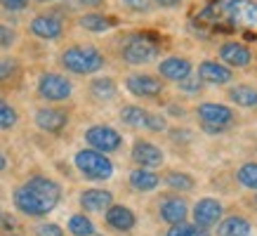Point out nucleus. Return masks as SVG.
<instances>
[{"label":"nucleus","instance_id":"1","mask_svg":"<svg viewBox=\"0 0 257 236\" xmlns=\"http://www.w3.org/2000/svg\"><path fill=\"white\" fill-rule=\"evenodd\" d=\"M12 201L17 210L24 212L26 217H45L62 201V187L52 177L33 175L31 180H26L22 187L15 189Z\"/></svg>","mask_w":257,"mask_h":236},{"label":"nucleus","instance_id":"2","mask_svg":"<svg viewBox=\"0 0 257 236\" xmlns=\"http://www.w3.org/2000/svg\"><path fill=\"white\" fill-rule=\"evenodd\" d=\"M198 17L208 22L226 19L229 24H238V26H255L257 3L255 0H212Z\"/></svg>","mask_w":257,"mask_h":236},{"label":"nucleus","instance_id":"3","mask_svg":"<svg viewBox=\"0 0 257 236\" xmlns=\"http://www.w3.org/2000/svg\"><path fill=\"white\" fill-rule=\"evenodd\" d=\"M59 64H62V69H66L69 73L92 76V73L104 69L106 59H104V55L92 45H71L59 55Z\"/></svg>","mask_w":257,"mask_h":236},{"label":"nucleus","instance_id":"4","mask_svg":"<svg viewBox=\"0 0 257 236\" xmlns=\"http://www.w3.org/2000/svg\"><path fill=\"white\" fill-rule=\"evenodd\" d=\"M73 163L78 168V173L87 180H94V182H104V180H111L113 177V161H111L106 154H101L97 149H80L76 151L73 156Z\"/></svg>","mask_w":257,"mask_h":236},{"label":"nucleus","instance_id":"5","mask_svg":"<svg viewBox=\"0 0 257 236\" xmlns=\"http://www.w3.org/2000/svg\"><path fill=\"white\" fill-rule=\"evenodd\" d=\"M196 116L201 121V126L205 133L217 135L224 133L226 128H231L236 123V111L226 104L219 102H203L196 106Z\"/></svg>","mask_w":257,"mask_h":236},{"label":"nucleus","instance_id":"6","mask_svg":"<svg viewBox=\"0 0 257 236\" xmlns=\"http://www.w3.org/2000/svg\"><path fill=\"white\" fill-rule=\"evenodd\" d=\"M38 97L45 99L50 104H62L66 99H71L73 94V83H71L64 73H55V71H45L38 76Z\"/></svg>","mask_w":257,"mask_h":236},{"label":"nucleus","instance_id":"7","mask_svg":"<svg viewBox=\"0 0 257 236\" xmlns=\"http://www.w3.org/2000/svg\"><path fill=\"white\" fill-rule=\"evenodd\" d=\"M125 64H133V66H144V64L154 62L158 57V45H154L149 38L144 36H133L120 50Z\"/></svg>","mask_w":257,"mask_h":236},{"label":"nucleus","instance_id":"8","mask_svg":"<svg viewBox=\"0 0 257 236\" xmlns=\"http://www.w3.org/2000/svg\"><path fill=\"white\" fill-rule=\"evenodd\" d=\"M85 142L90 149H97L101 154H113L123 147V135L111 126H92L85 130Z\"/></svg>","mask_w":257,"mask_h":236},{"label":"nucleus","instance_id":"9","mask_svg":"<svg viewBox=\"0 0 257 236\" xmlns=\"http://www.w3.org/2000/svg\"><path fill=\"white\" fill-rule=\"evenodd\" d=\"M125 87L140 99H154L163 94L165 83L161 80V76H154V73H133L125 78Z\"/></svg>","mask_w":257,"mask_h":236},{"label":"nucleus","instance_id":"10","mask_svg":"<svg viewBox=\"0 0 257 236\" xmlns=\"http://www.w3.org/2000/svg\"><path fill=\"white\" fill-rule=\"evenodd\" d=\"M196 73H198V80L205 85H229L234 80V69H229L217 59H203Z\"/></svg>","mask_w":257,"mask_h":236},{"label":"nucleus","instance_id":"11","mask_svg":"<svg viewBox=\"0 0 257 236\" xmlns=\"http://www.w3.org/2000/svg\"><path fill=\"white\" fill-rule=\"evenodd\" d=\"M33 121H36V126H38L43 133L59 135L64 128L69 126V111L57 109V106H40V109L33 113Z\"/></svg>","mask_w":257,"mask_h":236},{"label":"nucleus","instance_id":"12","mask_svg":"<svg viewBox=\"0 0 257 236\" xmlns=\"http://www.w3.org/2000/svg\"><path fill=\"white\" fill-rule=\"evenodd\" d=\"M191 73H194V64L189 62L187 57L172 55V57H165V59L158 62V76L163 80L182 83V80H187Z\"/></svg>","mask_w":257,"mask_h":236},{"label":"nucleus","instance_id":"13","mask_svg":"<svg viewBox=\"0 0 257 236\" xmlns=\"http://www.w3.org/2000/svg\"><path fill=\"white\" fill-rule=\"evenodd\" d=\"M219 62L226 64L229 69H245L252 64V50L243 43L236 40H226L219 47Z\"/></svg>","mask_w":257,"mask_h":236},{"label":"nucleus","instance_id":"14","mask_svg":"<svg viewBox=\"0 0 257 236\" xmlns=\"http://www.w3.org/2000/svg\"><path fill=\"white\" fill-rule=\"evenodd\" d=\"M29 31L40 40H59L64 36V24L55 15H36L29 22Z\"/></svg>","mask_w":257,"mask_h":236},{"label":"nucleus","instance_id":"15","mask_svg":"<svg viewBox=\"0 0 257 236\" xmlns=\"http://www.w3.org/2000/svg\"><path fill=\"white\" fill-rule=\"evenodd\" d=\"M133 161L137 163V168H149V170H154L158 165H163L165 156H163V149L156 147L154 142L137 140L133 144Z\"/></svg>","mask_w":257,"mask_h":236},{"label":"nucleus","instance_id":"16","mask_svg":"<svg viewBox=\"0 0 257 236\" xmlns=\"http://www.w3.org/2000/svg\"><path fill=\"white\" fill-rule=\"evenodd\" d=\"M222 212H224V208H222L217 198H201V201H196L191 215H194V224H198L203 229H210L222 220Z\"/></svg>","mask_w":257,"mask_h":236},{"label":"nucleus","instance_id":"17","mask_svg":"<svg viewBox=\"0 0 257 236\" xmlns=\"http://www.w3.org/2000/svg\"><path fill=\"white\" fill-rule=\"evenodd\" d=\"M158 215H161V220L168 222V224H179V222L187 220L189 215V205L184 198L179 196H168L161 201V205H158Z\"/></svg>","mask_w":257,"mask_h":236},{"label":"nucleus","instance_id":"18","mask_svg":"<svg viewBox=\"0 0 257 236\" xmlns=\"http://www.w3.org/2000/svg\"><path fill=\"white\" fill-rule=\"evenodd\" d=\"M104 217H106V224L111 229H116V231H133L135 224H137V217L127 205H109Z\"/></svg>","mask_w":257,"mask_h":236},{"label":"nucleus","instance_id":"19","mask_svg":"<svg viewBox=\"0 0 257 236\" xmlns=\"http://www.w3.org/2000/svg\"><path fill=\"white\" fill-rule=\"evenodd\" d=\"M109 205H113V194L106 189H85L80 194V208L85 212H106Z\"/></svg>","mask_w":257,"mask_h":236},{"label":"nucleus","instance_id":"20","mask_svg":"<svg viewBox=\"0 0 257 236\" xmlns=\"http://www.w3.org/2000/svg\"><path fill=\"white\" fill-rule=\"evenodd\" d=\"M127 180H130V187L142 191V194L154 191V189H158V184H161V177H158L154 170H149V168H135Z\"/></svg>","mask_w":257,"mask_h":236},{"label":"nucleus","instance_id":"21","mask_svg":"<svg viewBox=\"0 0 257 236\" xmlns=\"http://www.w3.org/2000/svg\"><path fill=\"white\" fill-rule=\"evenodd\" d=\"M78 26L90 33H104L116 26V19L106 15H99V12H87V15L78 17Z\"/></svg>","mask_w":257,"mask_h":236},{"label":"nucleus","instance_id":"22","mask_svg":"<svg viewBox=\"0 0 257 236\" xmlns=\"http://www.w3.org/2000/svg\"><path fill=\"white\" fill-rule=\"evenodd\" d=\"M250 231H252L250 222L241 215H231L217 224V236H250Z\"/></svg>","mask_w":257,"mask_h":236},{"label":"nucleus","instance_id":"23","mask_svg":"<svg viewBox=\"0 0 257 236\" xmlns=\"http://www.w3.org/2000/svg\"><path fill=\"white\" fill-rule=\"evenodd\" d=\"M147 116L149 111L137 106V104H127V106L120 109V121L127 128H133V130H144L147 128Z\"/></svg>","mask_w":257,"mask_h":236},{"label":"nucleus","instance_id":"24","mask_svg":"<svg viewBox=\"0 0 257 236\" xmlns=\"http://www.w3.org/2000/svg\"><path fill=\"white\" fill-rule=\"evenodd\" d=\"M90 94H92L94 99H99V102H111L113 97L118 94V85L113 78H94L90 83Z\"/></svg>","mask_w":257,"mask_h":236},{"label":"nucleus","instance_id":"25","mask_svg":"<svg viewBox=\"0 0 257 236\" xmlns=\"http://www.w3.org/2000/svg\"><path fill=\"white\" fill-rule=\"evenodd\" d=\"M229 99L243 109H257V90L250 85H236L229 90Z\"/></svg>","mask_w":257,"mask_h":236},{"label":"nucleus","instance_id":"26","mask_svg":"<svg viewBox=\"0 0 257 236\" xmlns=\"http://www.w3.org/2000/svg\"><path fill=\"white\" fill-rule=\"evenodd\" d=\"M69 231L73 236H94V224L87 215L76 212V215L69 217Z\"/></svg>","mask_w":257,"mask_h":236},{"label":"nucleus","instance_id":"27","mask_svg":"<svg viewBox=\"0 0 257 236\" xmlns=\"http://www.w3.org/2000/svg\"><path fill=\"white\" fill-rule=\"evenodd\" d=\"M165 184H168L172 191H179V194H182V191H191V189L196 187V182L191 175L177 173V170H172V173L165 175Z\"/></svg>","mask_w":257,"mask_h":236},{"label":"nucleus","instance_id":"28","mask_svg":"<svg viewBox=\"0 0 257 236\" xmlns=\"http://www.w3.org/2000/svg\"><path fill=\"white\" fill-rule=\"evenodd\" d=\"M236 180L241 182L245 189L250 191H257V163L250 161V163H243L238 170H236Z\"/></svg>","mask_w":257,"mask_h":236},{"label":"nucleus","instance_id":"29","mask_svg":"<svg viewBox=\"0 0 257 236\" xmlns=\"http://www.w3.org/2000/svg\"><path fill=\"white\" fill-rule=\"evenodd\" d=\"M19 123V113L8 99H3L0 97V133H5V130H12V128Z\"/></svg>","mask_w":257,"mask_h":236},{"label":"nucleus","instance_id":"30","mask_svg":"<svg viewBox=\"0 0 257 236\" xmlns=\"http://www.w3.org/2000/svg\"><path fill=\"white\" fill-rule=\"evenodd\" d=\"M165 236H210L203 227L198 224H187V222H179V224H172L168 229V234Z\"/></svg>","mask_w":257,"mask_h":236},{"label":"nucleus","instance_id":"31","mask_svg":"<svg viewBox=\"0 0 257 236\" xmlns=\"http://www.w3.org/2000/svg\"><path fill=\"white\" fill-rule=\"evenodd\" d=\"M17 73H19V62H17V59H12V57L0 59V83L15 78Z\"/></svg>","mask_w":257,"mask_h":236},{"label":"nucleus","instance_id":"32","mask_svg":"<svg viewBox=\"0 0 257 236\" xmlns=\"http://www.w3.org/2000/svg\"><path fill=\"white\" fill-rule=\"evenodd\" d=\"M144 130H149V133H165V130H168V121H165L161 113H151V111H149L147 128H144Z\"/></svg>","mask_w":257,"mask_h":236},{"label":"nucleus","instance_id":"33","mask_svg":"<svg viewBox=\"0 0 257 236\" xmlns=\"http://www.w3.org/2000/svg\"><path fill=\"white\" fill-rule=\"evenodd\" d=\"M33 231H36V236H64V229L59 224H55V222H43Z\"/></svg>","mask_w":257,"mask_h":236},{"label":"nucleus","instance_id":"34","mask_svg":"<svg viewBox=\"0 0 257 236\" xmlns=\"http://www.w3.org/2000/svg\"><path fill=\"white\" fill-rule=\"evenodd\" d=\"M15 43H17V31L10 29V26H5V24H0V47L8 50V47H12Z\"/></svg>","mask_w":257,"mask_h":236},{"label":"nucleus","instance_id":"35","mask_svg":"<svg viewBox=\"0 0 257 236\" xmlns=\"http://www.w3.org/2000/svg\"><path fill=\"white\" fill-rule=\"evenodd\" d=\"M120 3H123L130 12H140V15H144V12H149V10L154 8L151 0H120Z\"/></svg>","mask_w":257,"mask_h":236},{"label":"nucleus","instance_id":"36","mask_svg":"<svg viewBox=\"0 0 257 236\" xmlns=\"http://www.w3.org/2000/svg\"><path fill=\"white\" fill-rule=\"evenodd\" d=\"M0 8L8 12H22L29 8V0H0Z\"/></svg>","mask_w":257,"mask_h":236},{"label":"nucleus","instance_id":"37","mask_svg":"<svg viewBox=\"0 0 257 236\" xmlns=\"http://www.w3.org/2000/svg\"><path fill=\"white\" fill-rule=\"evenodd\" d=\"M15 227H17L15 217H12L10 212L0 210V229H3V231H10V229H15Z\"/></svg>","mask_w":257,"mask_h":236},{"label":"nucleus","instance_id":"38","mask_svg":"<svg viewBox=\"0 0 257 236\" xmlns=\"http://www.w3.org/2000/svg\"><path fill=\"white\" fill-rule=\"evenodd\" d=\"M154 5H158V8H165V10H172V8H179L182 5V0H151Z\"/></svg>","mask_w":257,"mask_h":236},{"label":"nucleus","instance_id":"39","mask_svg":"<svg viewBox=\"0 0 257 236\" xmlns=\"http://www.w3.org/2000/svg\"><path fill=\"white\" fill-rule=\"evenodd\" d=\"M5 168H8V156H5V154L0 151V173H3Z\"/></svg>","mask_w":257,"mask_h":236},{"label":"nucleus","instance_id":"40","mask_svg":"<svg viewBox=\"0 0 257 236\" xmlns=\"http://www.w3.org/2000/svg\"><path fill=\"white\" fill-rule=\"evenodd\" d=\"M80 3H85L87 8H97V5H99L101 0H80Z\"/></svg>","mask_w":257,"mask_h":236},{"label":"nucleus","instance_id":"41","mask_svg":"<svg viewBox=\"0 0 257 236\" xmlns=\"http://www.w3.org/2000/svg\"><path fill=\"white\" fill-rule=\"evenodd\" d=\"M36 3H52V0H36Z\"/></svg>","mask_w":257,"mask_h":236},{"label":"nucleus","instance_id":"42","mask_svg":"<svg viewBox=\"0 0 257 236\" xmlns=\"http://www.w3.org/2000/svg\"><path fill=\"white\" fill-rule=\"evenodd\" d=\"M8 236H22V234H8Z\"/></svg>","mask_w":257,"mask_h":236},{"label":"nucleus","instance_id":"43","mask_svg":"<svg viewBox=\"0 0 257 236\" xmlns=\"http://www.w3.org/2000/svg\"><path fill=\"white\" fill-rule=\"evenodd\" d=\"M255 203H257V196H255Z\"/></svg>","mask_w":257,"mask_h":236}]
</instances>
